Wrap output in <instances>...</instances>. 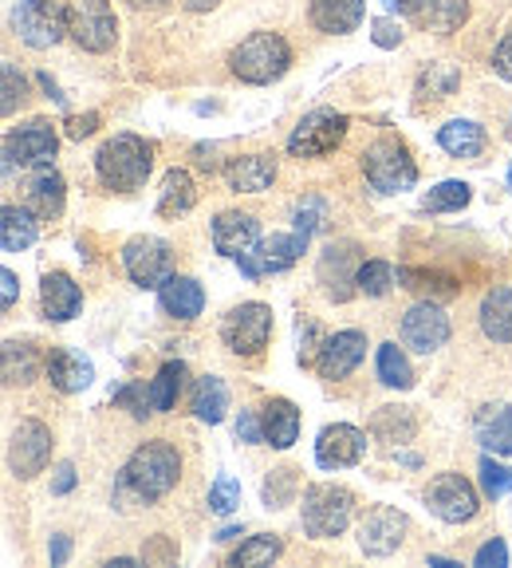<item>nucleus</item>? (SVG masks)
I'll return each mask as SVG.
<instances>
[{"instance_id":"bf43d9fd","label":"nucleus","mask_w":512,"mask_h":568,"mask_svg":"<svg viewBox=\"0 0 512 568\" xmlns=\"http://www.w3.org/2000/svg\"><path fill=\"white\" fill-rule=\"evenodd\" d=\"M233 537H240V529H222V532H217V541H233Z\"/></svg>"},{"instance_id":"3c124183","label":"nucleus","mask_w":512,"mask_h":568,"mask_svg":"<svg viewBox=\"0 0 512 568\" xmlns=\"http://www.w3.org/2000/svg\"><path fill=\"white\" fill-rule=\"evenodd\" d=\"M95 126H99V115H71L68 139H88V134H95Z\"/></svg>"},{"instance_id":"de8ad7c7","label":"nucleus","mask_w":512,"mask_h":568,"mask_svg":"<svg viewBox=\"0 0 512 568\" xmlns=\"http://www.w3.org/2000/svg\"><path fill=\"white\" fill-rule=\"evenodd\" d=\"M237 438L240 443H248V446H256V443H265V423L253 415V410H240V418H237Z\"/></svg>"},{"instance_id":"2eb2a0df","label":"nucleus","mask_w":512,"mask_h":568,"mask_svg":"<svg viewBox=\"0 0 512 568\" xmlns=\"http://www.w3.org/2000/svg\"><path fill=\"white\" fill-rule=\"evenodd\" d=\"M446 339H450V316L433 301L410 304L407 316H402V344L430 355L438 347H446Z\"/></svg>"},{"instance_id":"7c9ffc66","label":"nucleus","mask_w":512,"mask_h":568,"mask_svg":"<svg viewBox=\"0 0 512 568\" xmlns=\"http://www.w3.org/2000/svg\"><path fill=\"white\" fill-rule=\"evenodd\" d=\"M418 20L430 32L450 36L469 20V0H418Z\"/></svg>"},{"instance_id":"a878e982","label":"nucleus","mask_w":512,"mask_h":568,"mask_svg":"<svg viewBox=\"0 0 512 568\" xmlns=\"http://www.w3.org/2000/svg\"><path fill=\"white\" fill-rule=\"evenodd\" d=\"M481 332L496 344H512V288L509 284H496L481 296Z\"/></svg>"},{"instance_id":"b1692460","label":"nucleus","mask_w":512,"mask_h":568,"mask_svg":"<svg viewBox=\"0 0 512 568\" xmlns=\"http://www.w3.org/2000/svg\"><path fill=\"white\" fill-rule=\"evenodd\" d=\"M473 435H478V443L485 450L512 458V403H504V407H481L478 418H473Z\"/></svg>"},{"instance_id":"39448f33","label":"nucleus","mask_w":512,"mask_h":568,"mask_svg":"<svg viewBox=\"0 0 512 568\" xmlns=\"http://www.w3.org/2000/svg\"><path fill=\"white\" fill-rule=\"evenodd\" d=\"M351 509H355V497L339 486H308L304 489V506H300V517H304V529L319 541L327 537H339V532L351 525Z\"/></svg>"},{"instance_id":"ea45409f","label":"nucleus","mask_w":512,"mask_h":568,"mask_svg":"<svg viewBox=\"0 0 512 568\" xmlns=\"http://www.w3.org/2000/svg\"><path fill=\"white\" fill-rule=\"evenodd\" d=\"M280 557V541L276 537H248L237 552H233L229 565L233 568H248V565H268V560Z\"/></svg>"},{"instance_id":"4468645a","label":"nucleus","mask_w":512,"mask_h":568,"mask_svg":"<svg viewBox=\"0 0 512 568\" xmlns=\"http://www.w3.org/2000/svg\"><path fill=\"white\" fill-rule=\"evenodd\" d=\"M48 458H52V430L44 423H35V418H24L12 430V443H9L12 474L17 478H35L48 466Z\"/></svg>"},{"instance_id":"aec40b11","label":"nucleus","mask_w":512,"mask_h":568,"mask_svg":"<svg viewBox=\"0 0 512 568\" xmlns=\"http://www.w3.org/2000/svg\"><path fill=\"white\" fill-rule=\"evenodd\" d=\"M91 379H95V367H91L88 355L71 352V347H55L48 355V383L63 395H80V390L91 387Z\"/></svg>"},{"instance_id":"a211bd4d","label":"nucleus","mask_w":512,"mask_h":568,"mask_svg":"<svg viewBox=\"0 0 512 568\" xmlns=\"http://www.w3.org/2000/svg\"><path fill=\"white\" fill-rule=\"evenodd\" d=\"M362 355H367V336L355 328L336 332V336H327L324 347H319V359H316V372L324 379H347L355 367L362 364Z\"/></svg>"},{"instance_id":"6e6552de","label":"nucleus","mask_w":512,"mask_h":568,"mask_svg":"<svg viewBox=\"0 0 512 568\" xmlns=\"http://www.w3.org/2000/svg\"><path fill=\"white\" fill-rule=\"evenodd\" d=\"M344 134H347V119L339 111L319 106V111H308L296 123V131L288 139V154H296V159H324V154H331L344 142Z\"/></svg>"},{"instance_id":"6e6d98bb","label":"nucleus","mask_w":512,"mask_h":568,"mask_svg":"<svg viewBox=\"0 0 512 568\" xmlns=\"http://www.w3.org/2000/svg\"><path fill=\"white\" fill-rule=\"evenodd\" d=\"M182 4H186L190 12H213L217 4H222V0H182Z\"/></svg>"},{"instance_id":"1a4fd4ad","label":"nucleus","mask_w":512,"mask_h":568,"mask_svg":"<svg viewBox=\"0 0 512 568\" xmlns=\"http://www.w3.org/2000/svg\"><path fill=\"white\" fill-rule=\"evenodd\" d=\"M273 336V308L268 304H240L225 316L222 339L233 355H260Z\"/></svg>"},{"instance_id":"f03ea898","label":"nucleus","mask_w":512,"mask_h":568,"mask_svg":"<svg viewBox=\"0 0 512 568\" xmlns=\"http://www.w3.org/2000/svg\"><path fill=\"white\" fill-rule=\"evenodd\" d=\"M95 170L103 186L111 190H139L154 170V146L139 134H115L95 154Z\"/></svg>"},{"instance_id":"5701e85b","label":"nucleus","mask_w":512,"mask_h":568,"mask_svg":"<svg viewBox=\"0 0 512 568\" xmlns=\"http://www.w3.org/2000/svg\"><path fill=\"white\" fill-rule=\"evenodd\" d=\"M40 304H44L48 320L63 324V320H71L75 312H80L83 293H80V284L71 281L68 273H48L44 284H40Z\"/></svg>"},{"instance_id":"9d476101","label":"nucleus","mask_w":512,"mask_h":568,"mask_svg":"<svg viewBox=\"0 0 512 568\" xmlns=\"http://www.w3.org/2000/svg\"><path fill=\"white\" fill-rule=\"evenodd\" d=\"M304 248H308V233H300V230L276 233V237L256 241L248 253H240L237 265L248 281H256V276H265V273H284V268H291L296 261H300Z\"/></svg>"},{"instance_id":"0eeeda50","label":"nucleus","mask_w":512,"mask_h":568,"mask_svg":"<svg viewBox=\"0 0 512 568\" xmlns=\"http://www.w3.org/2000/svg\"><path fill=\"white\" fill-rule=\"evenodd\" d=\"M123 268L139 288H154L174 276V248L162 237H131L123 245Z\"/></svg>"},{"instance_id":"052dcab7","label":"nucleus","mask_w":512,"mask_h":568,"mask_svg":"<svg viewBox=\"0 0 512 568\" xmlns=\"http://www.w3.org/2000/svg\"><path fill=\"white\" fill-rule=\"evenodd\" d=\"M509 190H512V166H509Z\"/></svg>"},{"instance_id":"f257e3e1","label":"nucleus","mask_w":512,"mask_h":568,"mask_svg":"<svg viewBox=\"0 0 512 568\" xmlns=\"http://www.w3.org/2000/svg\"><path fill=\"white\" fill-rule=\"evenodd\" d=\"M177 478H182L177 450L170 443H162V438H154V443H142L131 454L123 478H119V489H126L134 501H158L177 486Z\"/></svg>"},{"instance_id":"c756f323","label":"nucleus","mask_w":512,"mask_h":568,"mask_svg":"<svg viewBox=\"0 0 512 568\" xmlns=\"http://www.w3.org/2000/svg\"><path fill=\"white\" fill-rule=\"evenodd\" d=\"M438 142H442V151L453 154V159H478L485 151V131H481L473 119H453L438 131Z\"/></svg>"},{"instance_id":"4be33fe9","label":"nucleus","mask_w":512,"mask_h":568,"mask_svg":"<svg viewBox=\"0 0 512 568\" xmlns=\"http://www.w3.org/2000/svg\"><path fill=\"white\" fill-rule=\"evenodd\" d=\"M273 178H276L273 154H245V159H233L225 166V182L237 194H260V190L273 186Z\"/></svg>"},{"instance_id":"a19ab883","label":"nucleus","mask_w":512,"mask_h":568,"mask_svg":"<svg viewBox=\"0 0 512 568\" xmlns=\"http://www.w3.org/2000/svg\"><path fill=\"white\" fill-rule=\"evenodd\" d=\"M458 68L453 63H430V71L422 75V91H430L433 99H446L453 88H458Z\"/></svg>"},{"instance_id":"393cba45","label":"nucleus","mask_w":512,"mask_h":568,"mask_svg":"<svg viewBox=\"0 0 512 568\" xmlns=\"http://www.w3.org/2000/svg\"><path fill=\"white\" fill-rule=\"evenodd\" d=\"M158 301H162V308H166V316H174V320H194V316H202V308H205L202 284H197L194 276H177V273L158 288Z\"/></svg>"},{"instance_id":"2f4dec72","label":"nucleus","mask_w":512,"mask_h":568,"mask_svg":"<svg viewBox=\"0 0 512 568\" xmlns=\"http://www.w3.org/2000/svg\"><path fill=\"white\" fill-rule=\"evenodd\" d=\"M225 410H229V387L217 375H202L194 387V415L202 423H222Z\"/></svg>"},{"instance_id":"72a5a7b5","label":"nucleus","mask_w":512,"mask_h":568,"mask_svg":"<svg viewBox=\"0 0 512 568\" xmlns=\"http://www.w3.org/2000/svg\"><path fill=\"white\" fill-rule=\"evenodd\" d=\"M35 213L32 210H17V205H4L0 213V245L4 253H20L35 241Z\"/></svg>"},{"instance_id":"f8f14e48","label":"nucleus","mask_w":512,"mask_h":568,"mask_svg":"<svg viewBox=\"0 0 512 568\" xmlns=\"http://www.w3.org/2000/svg\"><path fill=\"white\" fill-rule=\"evenodd\" d=\"M426 506L438 521L446 525H461L478 517V489L469 486L461 474H438V478L426 486Z\"/></svg>"},{"instance_id":"423d86ee","label":"nucleus","mask_w":512,"mask_h":568,"mask_svg":"<svg viewBox=\"0 0 512 568\" xmlns=\"http://www.w3.org/2000/svg\"><path fill=\"white\" fill-rule=\"evenodd\" d=\"M68 36L83 52H111L119 36V20L111 12V0H71Z\"/></svg>"},{"instance_id":"412c9836","label":"nucleus","mask_w":512,"mask_h":568,"mask_svg":"<svg viewBox=\"0 0 512 568\" xmlns=\"http://www.w3.org/2000/svg\"><path fill=\"white\" fill-rule=\"evenodd\" d=\"M256 241H260V225H256L248 213L229 210L213 222V245H217V253H225V257H240Z\"/></svg>"},{"instance_id":"603ef678","label":"nucleus","mask_w":512,"mask_h":568,"mask_svg":"<svg viewBox=\"0 0 512 568\" xmlns=\"http://www.w3.org/2000/svg\"><path fill=\"white\" fill-rule=\"evenodd\" d=\"M71 486H75V466H71V462H60V466H55L52 494H68Z\"/></svg>"},{"instance_id":"864d4df0","label":"nucleus","mask_w":512,"mask_h":568,"mask_svg":"<svg viewBox=\"0 0 512 568\" xmlns=\"http://www.w3.org/2000/svg\"><path fill=\"white\" fill-rule=\"evenodd\" d=\"M0 284H4V308H12V304H17V273H12V268H4V273H0Z\"/></svg>"},{"instance_id":"473e14b6","label":"nucleus","mask_w":512,"mask_h":568,"mask_svg":"<svg viewBox=\"0 0 512 568\" xmlns=\"http://www.w3.org/2000/svg\"><path fill=\"white\" fill-rule=\"evenodd\" d=\"M197 194H194V178L186 170H170L162 178V197H158V213L162 217H177V213L194 210Z\"/></svg>"},{"instance_id":"f3484780","label":"nucleus","mask_w":512,"mask_h":568,"mask_svg":"<svg viewBox=\"0 0 512 568\" xmlns=\"http://www.w3.org/2000/svg\"><path fill=\"white\" fill-rule=\"evenodd\" d=\"M402 537H407V517L390 506H375L359 525V549L367 557H387L402 545Z\"/></svg>"},{"instance_id":"79ce46f5","label":"nucleus","mask_w":512,"mask_h":568,"mask_svg":"<svg viewBox=\"0 0 512 568\" xmlns=\"http://www.w3.org/2000/svg\"><path fill=\"white\" fill-rule=\"evenodd\" d=\"M237 506H240V481L229 478V474H222L209 489V509L213 514H233Z\"/></svg>"},{"instance_id":"c03bdc74","label":"nucleus","mask_w":512,"mask_h":568,"mask_svg":"<svg viewBox=\"0 0 512 568\" xmlns=\"http://www.w3.org/2000/svg\"><path fill=\"white\" fill-rule=\"evenodd\" d=\"M296 494V470H273V478L265 481V501L273 509L288 506V497Z\"/></svg>"},{"instance_id":"7ed1b4c3","label":"nucleus","mask_w":512,"mask_h":568,"mask_svg":"<svg viewBox=\"0 0 512 568\" xmlns=\"http://www.w3.org/2000/svg\"><path fill=\"white\" fill-rule=\"evenodd\" d=\"M288 63H291V48H288V40L276 36V32L245 36L229 55L233 75L245 80V83H256V88H260V83L280 80L284 71H288Z\"/></svg>"},{"instance_id":"4d7b16f0","label":"nucleus","mask_w":512,"mask_h":568,"mask_svg":"<svg viewBox=\"0 0 512 568\" xmlns=\"http://www.w3.org/2000/svg\"><path fill=\"white\" fill-rule=\"evenodd\" d=\"M390 12H418V0H382Z\"/></svg>"},{"instance_id":"c9c22d12","label":"nucleus","mask_w":512,"mask_h":568,"mask_svg":"<svg viewBox=\"0 0 512 568\" xmlns=\"http://www.w3.org/2000/svg\"><path fill=\"white\" fill-rule=\"evenodd\" d=\"M379 379L387 383V387H398V390L414 387V367H410V359L402 355V347L398 344L379 347Z\"/></svg>"},{"instance_id":"cd10ccee","label":"nucleus","mask_w":512,"mask_h":568,"mask_svg":"<svg viewBox=\"0 0 512 568\" xmlns=\"http://www.w3.org/2000/svg\"><path fill=\"white\" fill-rule=\"evenodd\" d=\"M311 24L327 36L355 32L362 24V0H311Z\"/></svg>"},{"instance_id":"37998d69","label":"nucleus","mask_w":512,"mask_h":568,"mask_svg":"<svg viewBox=\"0 0 512 568\" xmlns=\"http://www.w3.org/2000/svg\"><path fill=\"white\" fill-rule=\"evenodd\" d=\"M481 489H485V497H504V494H512V470L509 466H496L493 458H485L481 462Z\"/></svg>"},{"instance_id":"13d9d810","label":"nucleus","mask_w":512,"mask_h":568,"mask_svg":"<svg viewBox=\"0 0 512 568\" xmlns=\"http://www.w3.org/2000/svg\"><path fill=\"white\" fill-rule=\"evenodd\" d=\"M131 9H166L170 0H126Z\"/></svg>"},{"instance_id":"f704fd0d","label":"nucleus","mask_w":512,"mask_h":568,"mask_svg":"<svg viewBox=\"0 0 512 568\" xmlns=\"http://www.w3.org/2000/svg\"><path fill=\"white\" fill-rule=\"evenodd\" d=\"M182 379H186V364H162V372L151 379L146 387V399H151V410H170L177 403V390H182Z\"/></svg>"},{"instance_id":"bb28decb","label":"nucleus","mask_w":512,"mask_h":568,"mask_svg":"<svg viewBox=\"0 0 512 568\" xmlns=\"http://www.w3.org/2000/svg\"><path fill=\"white\" fill-rule=\"evenodd\" d=\"M260 423H265V443L276 450H288L300 438V410L291 399H268L260 410Z\"/></svg>"},{"instance_id":"6ab92c4d","label":"nucleus","mask_w":512,"mask_h":568,"mask_svg":"<svg viewBox=\"0 0 512 568\" xmlns=\"http://www.w3.org/2000/svg\"><path fill=\"white\" fill-rule=\"evenodd\" d=\"M359 265L362 261H355V245H331L319 257V284H324V293L331 296V301H347V296L355 293L351 284L355 276H359Z\"/></svg>"},{"instance_id":"09e8293b","label":"nucleus","mask_w":512,"mask_h":568,"mask_svg":"<svg viewBox=\"0 0 512 568\" xmlns=\"http://www.w3.org/2000/svg\"><path fill=\"white\" fill-rule=\"evenodd\" d=\"M371 40L379 48H398V44H402V28H398L395 20H375V24H371Z\"/></svg>"},{"instance_id":"9b49d317","label":"nucleus","mask_w":512,"mask_h":568,"mask_svg":"<svg viewBox=\"0 0 512 568\" xmlns=\"http://www.w3.org/2000/svg\"><path fill=\"white\" fill-rule=\"evenodd\" d=\"M12 28L28 48H52L68 36V12L55 9L52 0H20Z\"/></svg>"},{"instance_id":"8fccbe9b","label":"nucleus","mask_w":512,"mask_h":568,"mask_svg":"<svg viewBox=\"0 0 512 568\" xmlns=\"http://www.w3.org/2000/svg\"><path fill=\"white\" fill-rule=\"evenodd\" d=\"M493 68H496V75H501V80L512 83V36H504L501 48L493 52Z\"/></svg>"},{"instance_id":"e433bc0d","label":"nucleus","mask_w":512,"mask_h":568,"mask_svg":"<svg viewBox=\"0 0 512 568\" xmlns=\"http://www.w3.org/2000/svg\"><path fill=\"white\" fill-rule=\"evenodd\" d=\"M355 288L362 296H387L395 288V268L387 261H362L359 276H355Z\"/></svg>"},{"instance_id":"20e7f679","label":"nucleus","mask_w":512,"mask_h":568,"mask_svg":"<svg viewBox=\"0 0 512 568\" xmlns=\"http://www.w3.org/2000/svg\"><path fill=\"white\" fill-rule=\"evenodd\" d=\"M362 170L379 194H407L418 182V166L410 159V151L395 139H379L371 151L362 154Z\"/></svg>"},{"instance_id":"a18cd8bd","label":"nucleus","mask_w":512,"mask_h":568,"mask_svg":"<svg viewBox=\"0 0 512 568\" xmlns=\"http://www.w3.org/2000/svg\"><path fill=\"white\" fill-rule=\"evenodd\" d=\"M20 99H24V80L17 75V68H12V63H4V103H0V111H4V115H12Z\"/></svg>"},{"instance_id":"49530a36","label":"nucleus","mask_w":512,"mask_h":568,"mask_svg":"<svg viewBox=\"0 0 512 568\" xmlns=\"http://www.w3.org/2000/svg\"><path fill=\"white\" fill-rule=\"evenodd\" d=\"M473 565L478 568H504L509 565V549H504V541H496V537L493 541H485L478 549V557H473Z\"/></svg>"},{"instance_id":"ddd939ff","label":"nucleus","mask_w":512,"mask_h":568,"mask_svg":"<svg viewBox=\"0 0 512 568\" xmlns=\"http://www.w3.org/2000/svg\"><path fill=\"white\" fill-rule=\"evenodd\" d=\"M55 151H60V134H55V126L48 123V119H32V123H24L20 131H12L9 139H4V166H52Z\"/></svg>"},{"instance_id":"5fc2aeb1","label":"nucleus","mask_w":512,"mask_h":568,"mask_svg":"<svg viewBox=\"0 0 512 568\" xmlns=\"http://www.w3.org/2000/svg\"><path fill=\"white\" fill-rule=\"evenodd\" d=\"M68 552H71L68 537H52V565H63V560H68Z\"/></svg>"},{"instance_id":"dca6fc26","label":"nucleus","mask_w":512,"mask_h":568,"mask_svg":"<svg viewBox=\"0 0 512 568\" xmlns=\"http://www.w3.org/2000/svg\"><path fill=\"white\" fill-rule=\"evenodd\" d=\"M367 454V435L351 423H336L324 426L316 438V462L324 470H344V466H355V462Z\"/></svg>"},{"instance_id":"4c0bfd02","label":"nucleus","mask_w":512,"mask_h":568,"mask_svg":"<svg viewBox=\"0 0 512 568\" xmlns=\"http://www.w3.org/2000/svg\"><path fill=\"white\" fill-rule=\"evenodd\" d=\"M35 375V352L28 344H17V339H9L4 344V383H32Z\"/></svg>"},{"instance_id":"58836bf2","label":"nucleus","mask_w":512,"mask_h":568,"mask_svg":"<svg viewBox=\"0 0 512 568\" xmlns=\"http://www.w3.org/2000/svg\"><path fill=\"white\" fill-rule=\"evenodd\" d=\"M469 197H473V190H469L465 182H442V186H433L430 194H426V210H430V213L465 210Z\"/></svg>"},{"instance_id":"c85d7f7f","label":"nucleus","mask_w":512,"mask_h":568,"mask_svg":"<svg viewBox=\"0 0 512 568\" xmlns=\"http://www.w3.org/2000/svg\"><path fill=\"white\" fill-rule=\"evenodd\" d=\"M28 210L35 213V217H55V213L63 210V178L55 174L52 166H40L32 178H28Z\"/></svg>"}]
</instances>
